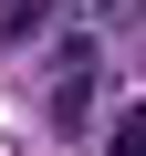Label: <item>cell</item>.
Returning <instances> with one entry per match:
<instances>
[{"label":"cell","instance_id":"3957f363","mask_svg":"<svg viewBox=\"0 0 146 156\" xmlns=\"http://www.w3.org/2000/svg\"><path fill=\"white\" fill-rule=\"evenodd\" d=\"M104 156H146V104H125V115H115V135H104Z\"/></svg>","mask_w":146,"mask_h":156},{"label":"cell","instance_id":"6da1fadb","mask_svg":"<svg viewBox=\"0 0 146 156\" xmlns=\"http://www.w3.org/2000/svg\"><path fill=\"white\" fill-rule=\"evenodd\" d=\"M42 115H52V135H84V115H94V62H84V52H63L52 104H42Z\"/></svg>","mask_w":146,"mask_h":156},{"label":"cell","instance_id":"277c9868","mask_svg":"<svg viewBox=\"0 0 146 156\" xmlns=\"http://www.w3.org/2000/svg\"><path fill=\"white\" fill-rule=\"evenodd\" d=\"M104 11H115V0H104Z\"/></svg>","mask_w":146,"mask_h":156},{"label":"cell","instance_id":"7a4b0ae2","mask_svg":"<svg viewBox=\"0 0 146 156\" xmlns=\"http://www.w3.org/2000/svg\"><path fill=\"white\" fill-rule=\"evenodd\" d=\"M52 31V0H0V42H42Z\"/></svg>","mask_w":146,"mask_h":156}]
</instances>
